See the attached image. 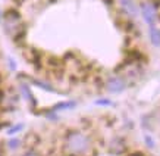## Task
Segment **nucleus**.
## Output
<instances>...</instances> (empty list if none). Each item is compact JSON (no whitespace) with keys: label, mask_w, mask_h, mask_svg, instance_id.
I'll list each match as a JSON object with an SVG mask.
<instances>
[{"label":"nucleus","mask_w":160,"mask_h":156,"mask_svg":"<svg viewBox=\"0 0 160 156\" xmlns=\"http://www.w3.org/2000/svg\"><path fill=\"white\" fill-rule=\"evenodd\" d=\"M66 144L73 153H84L90 146V140L81 133H71L66 137Z\"/></svg>","instance_id":"nucleus-1"},{"label":"nucleus","mask_w":160,"mask_h":156,"mask_svg":"<svg viewBox=\"0 0 160 156\" xmlns=\"http://www.w3.org/2000/svg\"><path fill=\"white\" fill-rule=\"evenodd\" d=\"M141 13L144 16V19L148 25H154V22L157 21L156 16V9L151 3H141Z\"/></svg>","instance_id":"nucleus-2"},{"label":"nucleus","mask_w":160,"mask_h":156,"mask_svg":"<svg viewBox=\"0 0 160 156\" xmlns=\"http://www.w3.org/2000/svg\"><path fill=\"white\" fill-rule=\"evenodd\" d=\"M106 87H107V90H109L110 93H121V91L125 90L126 83L122 80L121 77H113V78H110V80L107 81Z\"/></svg>","instance_id":"nucleus-3"},{"label":"nucleus","mask_w":160,"mask_h":156,"mask_svg":"<svg viewBox=\"0 0 160 156\" xmlns=\"http://www.w3.org/2000/svg\"><path fill=\"white\" fill-rule=\"evenodd\" d=\"M119 2H121L123 10H125L129 16H137L138 10H137V6L134 5V2H132V0H119Z\"/></svg>","instance_id":"nucleus-4"},{"label":"nucleus","mask_w":160,"mask_h":156,"mask_svg":"<svg viewBox=\"0 0 160 156\" xmlns=\"http://www.w3.org/2000/svg\"><path fill=\"white\" fill-rule=\"evenodd\" d=\"M5 19L8 21V22H18V21L21 19V13L18 12L16 9H8L5 12Z\"/></svg>","instance_id":"nucleus-5"},{"label":"nucleus","mask_w":160,"mask_h":156,"mask_svg":"<svg viewBox=\"0 0 160 156\" xmlns=\"http://www.w3.org/2000/svg\"><path fill=\"white\" fill-rule=\"evenodd\" d=\"M150 39L156 47H160V29L156 28L154 25H150Z\"/></svg>","instance_id":"nucleus-6"},{"label":"nucleus","mask_w":160,"mask_h":156,"mask_svg":"<svg viewBox=\"0 0 160 156\" xmlns=\"http://www.w3.org/2000/svg\"><path fill=\"white\" fill-rule=\"evenodd\" d=\"M21 90H22V94H24L25 97H27V100H29V102L32 103V105H35L34 96H32V93H31V90H29V86H27V84H22V86H21Z\"/></svg>","instance_id":"nucleus-7"},{"label":"nucleus","mask_w":160,"mask_h":156,"mask_svg":"<svg viewBox=\"0 0 160 156\" xmlns=\"http://www.w3.org/2000/svg\"><path fill=\"white\" fill-rule=\"evenodd\" d=\"M75 106V103L73 102H68V103H60L58 106L53 107V111H58V109H71V107Z\"/></svg>","instance_id":"nucleus-8"},{"label":"nucleus","mask_w":160,"mask_h":156,"mask_svg":"<svg viewBox=\"0 0 160 156\" xmlns=\"http://www.w3.org/2000/svg\"><path fill=\"white\" fill-rule=\"evenodd\" d=\"M34 84H37V86H40L41 88H44V90H47V91H53L54 93V88H52L50 86H47V84L44 83H40V81H37V80H34Z\"/></svg>","instance_id":"nucleus-9"},{"label":"nucleus","mask_w":160,"mask_h":156,"mask_svg":"<svg viewBox=\"0 0 160 156\" xmlns=\"http://www.w3.org/2000/svg\"><path fill=\"white\" fill-rule=\"evenodd\" d=\"M144 140H146L147 146L150 147V149H154V140L151 138V136H148V134H146V137H144Z\"/></svg>","instance_id":"nucleus-10"},{"label":"nucleus","mask_w":160,"mask_h":156,"mask_svg":"<svg viewBox=\"0 0 160 156\" xmlns=\"http://www.w3.org/2000/svg\"><path fill=\"white\" fill-rule=\"evenodd\" d=\"M19 144H21V142L18 140V138H13V140H10V142H9V147H10V149H16Z\"/></svg>","instance_id":"nucleus-11"},{"label":"nucleus","mask_w":160,"mask_h":156,"mask_svg":"<svg viewBox=\"0 0 160 156\" xmlns=\"http://www.w3.org/2000/svg\"><path fill=\"white\" fill-rule=\"evenodd\" d=\"M96 103H97V105H103V106H112V105H113L110 100H97Z\"/></svg>","instance_id":"nucleus-12"},{"label":"nucleus","mask_w":160,"mask_h":156,"mask_svg":"<svg viewBox=\"0 0 160 156\" xmlns=\"http://www.w3.org/2000/svg\"><path fill=\"white\" fill-rule=\"evenodd\" d=\"M24 128V125H16V127H13V128H10L9 130V134H15L16 131H21Z\"/></svg>","instance_id":"nucleus-13"},{"label":"nucleus","mask_w":160,"mask_h":156,"mask_svg":"<svg viewBox=\"0 0 160 156\" xmlns=\"http://www.w3.org/2000/svg\"><path fill=\"white\" fill-rule=\"evenodd\" d=\"M22 156H38V155H37L34 150H29V152H27V153H25V155H22Z\"/></svg>","instance_id":"nucleus-14"},{"label":"nucleus","mask_w":160,"mask_h":156,"mask_svg":"<svg viewBox=\"0 0 160 156\" xmlns=\"http://www.w3.org/2000/svg\"><path fill=\"white\" fill-rule=\"evenodd\" d=\"M103 2H104L107 6H113V2H115V0H103Z\"/></svg>","instance_id":"nucleus-15"},{"label":"nucleus","mask_w":160,"mask_h":156,"mask_svg":"<svg viewBox=\"0 0 160 156\" xmlns=\"http://www.w3.org/2000/svg\"><path fill=\"white\" fill-rule=\"evenodd\" d=\"M129 156H144L141 152H135V153H132V155H129Z\"/></svg>","instance_id":"nucleus-16"},{"label":"nucleus","mask_w":160,"mask_h":156,"mask_svg":"<svg viewBox=\"0 0 160 156\" xmlns=\"http://www.w3.org/2000/svg\"><path fill=\"white\" fill-rule=\"evenodd\" d=\"M15 3H18V5H21V3H22V2H25V0H13Z\"/></svg>","instance_id":"nucleus-17"},{"label":"nucleus","mask_w":160,"mask_h":156,"mask_svg":"<svg viewBox=\"0 0 160 156\" xmlns=\"http://www.w3.org/2000/svg\"><path fill=\"white\" fill-rule=\"evenodd\" d=\"M0 15H2V13H0Z\"/></svg>","instance_id":"nucleus-18"}]
</instances>
